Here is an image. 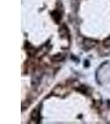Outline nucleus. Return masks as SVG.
<instances>
[{"label":"nucleus","instance_id":"1","mask_svg":"<svg viewBox=\"0 0 110 124\" xmlns=\"http://www.w3.org/2000/svg\"><path fill=\"white\" fill-rule=\"evenodd\" d=\"M85 46H86L87 48L90 49V48L94 47L96 45H97V41H94V40H92V39H86L85 41Z\"/></svg>","mask_w":110,"mask_h":124},{"label":"nucleus","instance_id":"2","mask_svg":"<svg viewBox=\"0 0 110 124\" xmlns=\"http://www.w3.org/2000/svg\"><path fill=\"white\" fill-rule=\"evenodd\" d=\"M64 59H65V55H64L63 54H56V55L52 56V60L56 62L63 61Z\"/></svg>","mask_w":110,"mask_h":124},{"label":"nucleus","instance_id":"3","mask_svg":"<svg viewBox=\"0 0 110 124\" xmlns=\"http://www.w3.org/2000/svg\"><path fill=\"white\" fill-rule=\"evenodd\" d=\"M31 117H32L33 119H38L39 117V112L37 109L34 110L32 112V113H31Z\"/></svg>","mask_w":110,"mask_h":124},{"label":"nucleus","instance_id":"4","mask_svg":"<svg viewBox=\"0 0 110 124\" xmlns=\"http://www.w3.org/2000/svg\"><path fill=\"white\" fill-rule=\"evenodd\" d=\"M103 46L106 47H110V37H107V38L103 41Z\"/></svg>","mask_w":110,"mask_h":124}]
</instances>
